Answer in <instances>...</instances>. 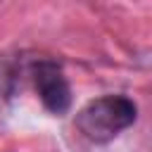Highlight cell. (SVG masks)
<instances>
[{
    "mask_svg": "<svg viewBox=\"0 0 152 152\" xmlns=\"http://www.w3.org/2000/svg\"><path fill=\"white\" fill-rule=\"evenodd\" d=\"M138 119V107L126 95H102L90 100L76 114V128L90 142L104 145L133 126Z\"/></svg>",
    "mask_w": 152,
    "mask_h": 152,
    "instance_id": "cell-1",
    "label": "cell"
},
{
    "mask_svg": "<svg viewBox=\"0 0 152 152\" xmlns=\"http://www.w3.org/2000/svg\"><path fill=\"white\" fill-rule=\"evenodd\" d=\"M33 86L50 114H64L71 107V88L62 66L52 59H40L33 66Z\"/></svg>",
    "mask_w": 152,
    "mask_h": 152,
    "instance_id": "cell-2",
    "label": "cell"
}]
</instances>
